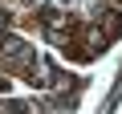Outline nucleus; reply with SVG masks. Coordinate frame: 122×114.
Returning a JSON list of instances; mask_svg holds the SVG:
<instances>
[{"label": "nucleus", "mask_w": 122, "mask_h": 114, "mask_svg": "<svg viewBox=\"0 0 122 114\" xmlns=\"http://www.w3.org/2000/svg\"><path fill=\"white\" fill-rule=\"evenodd\" d=\"M0 29H4V12H0Z\"/></svg>", "instance_id": "obj_1"}]
</instances>
